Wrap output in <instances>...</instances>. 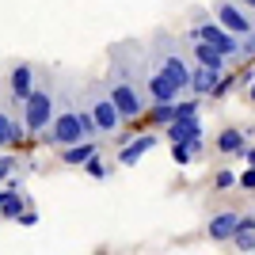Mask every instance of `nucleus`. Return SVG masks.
Segmentation results:
<instances>
[{"label": "nucleus", "mask_w": 255, "mask_h": 255, "mask_svg": "<svg viewBox=\"0 0 255 255\" xmlns=\"http://www.w3.org/2000/svg\"><path fill=\"white\" fill-rule=\"evenodd\" d=\"M229 244L236 248V252H255V217L248 213V217H240V225H236V233Z\"/></svg>", "instance_id": "obj_16"}, {"label": "nucleus", "mask_w": 255, "mask_h": 255, "mask_svg": "<svg viewBox=\"0 0 255 255\" xmlns=\"http://www.w3.org/2000/svg\"><path fill=\"white\" fill-rule=\"evenodd\" d=\"M248 99H252V103H255V80H252V88H248Z\"/></svg>", "instance_id": "obj_31"}, {"label": "nucleus", "mask_w": 255, "mask_h": 255, "mask_svg": "<svg viewBox=\"0 0 255 255\" xmlns=\"http://www.w3.org/2000/svg\"><path fill=\"white\" fill-rule=\"evenodd\" d=\"M34 84H38V76H34V65H27V61L11 65V73H8V103H11V111L27 103V96L34 92Z\"/></svg>", "instance_id": "obj_8"}, {"label": "nucleus", "mask_w": 255, "mask_h": 255, "mask_svg": "<svg viewBox=\"0 0 255 255\" xmlns=\"http://www.w3.org/2000/svg\"><path fill=\"white\" fill-rule=\"evenodd\" d=\"M84 107H88V115H92V126H96L99 137H111V133H118V129H122V115H118V107L111 103L103 80L84 88Z\"/></svg>", "instance_id": "obj_5"}, {"label": "nucleus", "mask_w": 255, "mask_h": 255, "mask_svg": "<svg viewBox=\"0 0 255 255\" xmlns=\"http://www.w3.org/2000/svg\"><path fill=\"white\" fill-rule=\"evenodd\" d=\"M11 171H15V160H11V156H0V187H4V179H8Z\"/></svg>", "instance_id": "obj_26"}, {"label": "nucleus", "mask_w": 255, "mask_h": 255, "mask_svg": "<svg viewBox=\"0 0 255 255\" xmlns=\"http://www.w3.org/2000/svg\"><path fill=\"white\" fill-rule=\"evenodd\" d=\"M191 57H194V65H198V69H210V73H229V61H225L213 46H206V42H191Z\"/></svg>", "instance_id": "obj_13"}, {"label": "nucleus", "mask_w": 255, "mask_h": 255, "mask_svg": "<svg viewBox=\"0 0 255 255\" xmlns=\"http://www.w3.org/2000/svg\"><path fill=\"white\" fill-rule=\"evenodd\" d=\"M145 115H149L152 126H171V122L179 118V99H175V103H156V107H149Z\"/></svg>", "instance_id": "obj_19"}, {"label": "nucleus", "mask_w": 255, "mask_h": 255, "mask_svg": "<svg viewBox=\"0 0 255 255\" xmlns=\"http://www.w3.org/2000/svg\"><path fill=\"white\" fill-rule=\"evenodd\" d=\"M145 76H149V53H145V46L126 42V46H118V50L111 53V69H107L103 88H107V96H111V103L118 107L122 122L141 118L149 111Z\"/></svg>", "instance_id": "obj_1"}, {"label": "nucleus", "mask_w": 255, "mask_h": 255, "mask_svg": "<svg viewBox=\"0 0 255 255\" xmlns=\"http://www.w3.org/2000/svg\"><path fill=\"white\" fill-rule=\"evenodd\" d=\"M96 255H111V252H96Z\"/></svg>", "instance_id": "obj_32"}, {"label": "nucleus", "mask_w": 255, "mask_h": 255, "mask_svg": "<svg viewBox=\"0 0 255 255\" xmlns=\"http://www.w3.org/2000/svg\"><path fill=\"white\" fill-rule=\"evenodd\" d=\"M11 194H15V191H4V187H0V210H4V202H8Z\"/></svg>", "instance_id": "obj_30"}, {"label": "nucleus", "mask_w": 255, "mask_h": 255, "mask_svg": "<svg viewBox=\"0 0 255 255\" xmlns=\"http://www.w3.org/2000/svg\"><path fill=\"white\" fill-rule=\"evenodd\" d=\"M23 137H27V133H23V118H15L11 103H4V99H0V149L19 145Z\"/></svg>", "instance_id": "obj_10"}, {"label": "nucleus", "mask_w": 255, "mask_h": 255, "mask_svg": "<svg viewBox=\"0 0 255 255\" xmlns=\"http://www.w3.org/2000/svg\"><path fill=\"white\" fill-rule=\"evenodd\" d=\"M149 69H156V73H164L168 80H175L183 92L191 88V65H187L183 42H179V38H171V34H156V38H152V46H149Z\"/></svg>", "instance_id": "obj_3"}, {"label": "nucleus", "mask_w": 255, "mask_h": 255, "mask_svg": "<svg viewBox=\"0 0 255 255\" xmlns=\"http://www.w3.org/2000/svg\"><path fill=\"white\" fill-rule=\"evenodd\" d=\"M252 34H255V19H252Z\"/></svg>", "instance_id": "obj_33"}, {"label": "nucleus", "mask_w": 255, "mask_h": 255, "mask_svg": "<svg viewBox=\"0 0 255 255\" xmlns=\"http://www.w3.org/2000/svg\"><path fill=\"white\" fill-rule=\"evenodd\" d=\"M244 141H248L244 129L229 126V129H221V133H217V152H225V156H236V152H244Z\"/></svg>", "instance_id": "obj_17"}, {"label": "nucleus", "mask_w": 255, "mask_h": 255, "mask_svg": "<svg viewBox=\"0 0 255 255\" xmlns=\"http://www.w3.org/2000/svg\"><path fill=\"white\" fill-rule=\"evenodd\" d=\"M233 187H236L233 171H217V175H213V191H233Z\"/></svg>", "instance_id": "obj_21"}, {"label": "nucleus", "mask_w": 255, "mask_h": 255, "mask_svg": "<svg viewBox=\"0 0 255 255\" xmlns=\"http://www.w3.org/2000/svg\"><path fill=\"white\" fill-rule=\"evenodd\" d=\"M84 171L92 175V179H107V164H103L99 156H92V160H88V164H84Z\"/></svg>", "instance_id": "obj_23"}, {"label": "nucleus", "mask_w": 255, "mask_h": 255, "mask_svg": "<svg viewBox=\"0 0 255 255\" xmlns=\"http://www.w3.org/2000/svg\"><path fill=\"white\" fill-rule=\"evenodd\" d=\"M53 107H57V88H53L50 80L34 84V92L27 96V103L19 107L23 111V133L46 137V129H50V122H53Z\"/></svg>", "instance_id": "obj_4"}, {"label": "nucleus", "mask_w": 255, "mask_h": 255, "mask_svg": "<svg viewBox=\"0 0 255 255\" xmlns=\"http://www.w3.org/2000/svg\"><path fill=\"white\" fill-rule=\"evenodd\" d=\"M187 38H191V42H206V46H213V50L221 53L225 61H229V57H240V42H236L233 34H225L213 19H198V23L191 27V34H187Z\"/></svg>", "instance_id": "obj_6"}, {"label": "nucleus", "mask_w": 255, "mask_h": 255, "mask_svg": "<svg viewBox=\"0 0 255 255\" xmlns=\"http://www.w3.org/2000/svg\"><path fill=\"white\" fill-rule=\"evenodd\" d=\"M236 4H240V8H244L248 15H255V0H236Z\"/></svg>", "instance_id": "obj_28"}, {"label": "nucleus", "mask_w": 255, "mask_h": 255, "mask_svg": "<svg viewBox=\"0 0 255 255\" xmlns=\"http://www.w3.org/2000/svg\"><path fill=\"white\" fill-rule=\"evenodd\" d=\"M233 84H236V76H233V73H229V76H221V80H217V88H213L210 96H213V99H225L229 92H233Z\"/></svg>", "instance_id": "obj_22"}, {"label": "nucleus", "mask_w": 255, "mask_h": 255, "mask_svg": "<svg viewBox=\"0 0 255 255\" xmlns=\"http://www.w3.org/2000/svg\"><path fill=\"white\" fill-rule=\"evenodd\" d=\"M236 225H240V213L236 210H221V213H213L210 221H206V233H210V240H233L236 233Z\"/></svg>", "instance_id": "obj_11"}, {"label": "nucleus", "mask_w": 255, "mask_h": 255, "mask_svg": "<svg viewBox=\"0 0 255 255\" xmlns=\"http://www.w3.org/2000/svg\"><path fill=\"white\" fill-rule=\"evenodd\" d=\"M252 19H255V15H248V11L240 8L236 0H221V4L213 8V23H217L225 34H233L236 42L252 34Z\"/></svg>", "instance_id": "obj_7"}, {"label": "nucleus", "mask_w": 255, "mask_h": 255, "mask_svg": "<svg viewBox=\"0 0 255 255\" xmlns=\"http://www.w3.org/2000/svg\"><path fill=\"white\" fill-rule=\"evenodd\" d=\"M202 137V118L194 115V118H175L168 126V141L171 145H187V141H198Z\"/></svg>", "instance_id": "obj_12"}, {"label": "nucleus", "mask_w": 255, "mask_h": 255, "mask_svg": "<svg viewBox=\"0 0 255 255\" xmlns=\"http://www.w3.org/2000/svg\"><path fill=\"white\" fill-rule=\"evenodd\" d=\"M152 145H156V133H137V137L129 141L126 149L118 152V164H122V168H133V164H137V160L145 156V152H149Z\"/></svg>", "instance_id": "obj_14"}, {"label": "nucleus", "mask_w": 255, "mask_h": 255, "mask_svg": "<svg viewBox=\"0 0 255 255\" xmlns=\"http://www.w3.org/2000/svg\"><path fill=\"white\" fill-rule=\"evenodd\" d=\"M145 96H149V107H156V103H175V99L183 96V88L175 84V80H168L164 73L149 69V76H145Z\"/></svg>", "instance_id": "obj_9"}, {"label": "nucleus", "mask_w": 255, "mask_h": 255, "mask_svg": "<svg viewBox=\"0 0 255 255\" xmlns=\"http://www.w3.org/2000/svg\"><path fill=\"white\" fill-rule=\"evenodd\" d=\"M23 210H27V198H23V194H11L8 202H4V210H0V217H8V221H15V217H19Z\"/></svg>", "instance_id": "obj_20"}, {"label": "nucleus", "mask_w": 255, "mask_h": 255, "mask_svg": "<svg viewBox=\"0 0 255 255\" xmlns=\"http://www.w3.org/2000/svg\"><path fill=\"white\" fill-rule=\"evenodd\" d=\"M240 57H244V61H252V57H255V34L240 38Z\"/></svg>", "instance_id": "obj_24"}, {"label": "nucleus", "mask_w": 255, "mask_h": 255, "mask_svg": "<svg viewBox=\"0 0 255 255\" xmlns=\"http://www.w3.org/2000/svg\"><path fill=\"white\" fill-rule=\"evenodd\" d=\"M92 156H99V145H96V141H80V145L61 149V164H69V168H84Z\"/></svg>", "instance_id": "obj_15"}, {"label": "nucleus", "mask_w": 255, "mask_h": 255, "mask_svg": "<svg viewBox=\"0 0 255 255\" xmlns=\"http://www.w3.org/2000/svg\"><path fill=\"white\" fill-rule=\"evenodd\" d=\"M236 187H244V191H255V168H248L244 175H236Z\"/></svg>", "instance_id": "obj_25"}, {"label": "nucleus", "mask_w": 255, "mask_h": 255, "mask_svg": "<svg viewBox=\"0 0 255 255\" xmlns=\"http://www.w3.org/2000/svg\"><path fill=\"white\" fill-rule=\"evenodd\" d=\"M96 126H92V115L84 107V88L65 84L57 88V107H53V122L46 129V141L50 145H80V141H96Z\"/></svg>", "instance_id": "obj_2"}, {"label": "nucleus", "mask_w": 255, "mask_h": 255, "mask_svg": "<svg viewBox=\"0 0 255 255\" xmlns=\"http://www.w3.org/2000/svg\"><path fill=\"white\" fill-rule=\"evenodd\" d=\"M221 76L225 73H210V69H198V65H194V69H191V92H194V96H210Z\"/></svg>", "instance_id": "obj_18"}, {"label": "nucleus", "mask_w": 255, "mask_h": 255, "mask_svg": "<svg viewBox=\"0 0 255 255\" xmlns=\"http://www.w3.org/2000/svg\"><path fill=\"white\" fill-rule=\"evenodd\" d=\"M244 160H248V168H255V149H244Z\"/></svg>", "instance_id": "obj_29"}, {"label": "nucleus", "mask_w": 255, "mask_h": 255, "mask_svg": "<svg viewBox=\"0 0 255 255\" xmlns=\"http://www.w3.org/2000/svg\"><path fill=\"white\" fill-rule=\"evenodd\" d=\"M15 221H19V225H27V229H31V225H38V213H34V210H23L19 217H15Z\"/></svg>", "instance_id": "obj_27"}]
</instances>
